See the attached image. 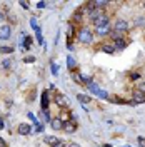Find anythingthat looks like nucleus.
Wrapping results in <instances>:
<instances>
[{"label": "nucleus", "instance_id": "f257e3e1", "mask_svg": "<svg viewBox=\"0 0 145 147\" xmlns=\"http://www.w3.org/2000/svg\"><path fill=\"white\" fill-rule=\"evenodd\" d=\"M80 44H92V40H93V34H92V30L89 27H85V25H82L79 30H77V37H75Z\"/></svg>", "mask_w": 145, "mask_h": 147}, {"label": "nucleus", "instance_id": "f03ea898", "mask_svg": "<svg viewBox=\"0 0 145 147\" xmlns=\"http://www.w3.org/2000/svg\"><path fill=\"white\" fill-rule=\"evenodd\" d=\"M113 30H115V32H120V34L127 32V30H128V22H127V20H124V18L115 20V24H113Z\"/></svg>", "mask_w": 145, "mask_h": 147}, {"label": "nucleus", "instance_id": "7ed1b4c3", "mask_svg": "<svg viewBox=\"0 0 145 147\" xmlns=\"http://www.w3.org/2000/svg\"><path fill=\"white\" fill-rule=\"evenodd\" d=\"M54 102H55V105H57V107H60V109H64V107H67V105H68L67 97H65V95H62V94H58V92L54 95Z\"/></svg>", "mask_w": 145, "mask_h": 147}, {"label": "nucleus", "instance_id": "20e7f679", "mask_svg": "<svg viewBox=\"0 0 145 147\" xmlns=\"http://www.w3.org/2000/svg\"><path fill=\"white\" fill-rule=\"evenodd\" d=\"M142 102H145V92H142V90H134L132 92V102L130 104H142Z\"/></svg>", "mask_w": 145, "mask_h": 147}, {"label": "nucleus", "instance_id": "39448f33", "mask_svg": "<svg viewBox=\"0 0 145 147\" xmlns=\"http://www.w3.org/2000/svg\"><path fill=\"white\" fill-rule=\"evenodd\" d=\"M92 22H93V25H95V27H102V25H107V24H109V15H107L105 12H102L99 17L95 18V20H92Z\"/></svg>", "mask_w": 145, "mask_h": 147}, {"label": "nucleus", "instance_id": "423d86ee", "mask_svg": "<svg viewBox=\"0 0 145 147\" xmlns=\"http://www.w3.org/2000/svg\"><path fill=\"white\" fill-rule=\"evenodd\" d=\"M112 32V25L107 24V25H102V27H95V34L100 37H105V35H110Z\"/></svg>", "mask_w": 145, "mask_h": 147}, {"label": "nucleus", "instance_id": "0eeeda50", "mask_svg": "<svg viewBox=\"0 0 145 147\" xmlns=\"http://www.w3.org/2000/svg\"><path fill=\"white\" fill-rule=\"evenodd\" d=\"M12 35V27L10 25H2L0 27V40H9Z\"/></svg>", "mask_w": 145, "mask_h": 147}, {"label": "nucleus", "instance_id": "6e6552de", "mask_svg": "<svg viewBox=\"0 0 145 147\" xmlns=\"http://www.w3.org/2000/svg\"><path fill=\"white\" fill-rule=\"evenodd\" d=\"M64 130H65V132H68V134L75 132V130H77V120H75V119L67 120V122L64 124Z\"/></svg>", "mask_w": 145, "mask_h": 147}, {"label": "nucleus", "instance_id": "1a4fd4ad", "mask_svg": "<svg viewBox=\"0 0 145 147\" xmlns=\"http://www.w3.org/2000/svg\"><path fill=\"white\" fill-rule=\"evenodd\" d=\"M17 132L20 136H30L32 134V125H28V124H20L17 129Z\"/></svg>", "mask_w": 145, "mask_h": 147}, {"label": "nucleus", "instance_id": "9d476101", "mask_svg": "<svg viewBox=\"0 0 145 147\" xmlns=\"http://www.w3.org/2000/svg\"><path fill=\"white\" fill-rule=\"evenodd\" d=\"M50 125H52V129H54V130H62V129H64V122H62V119H60V117H52V120H50Z\"/></svg>", "mask_w": 145, "mask_h": 147}, {"label": "nucleus", "instance_id": "9b49d317", "mask_svg": "<svg viewBox=\"0 0 145 147\" xmlns=\"http://www.w3.org/2000/svg\"><path fill=\"white\" fill-rule=\"evenodd\" d=\"M40 104H42V110H47V109H48V90H44V92H42Z\"/></svg>", "mask_w": 145, "mask_h": 147}, {"label": "nucleus", "instance_id": "f8f14e48", "mask_svg": "<svg viewBox=\"0 0 145 147\" xmlns=\"http://www.w3.org/2000/svg\"><path fill=\"white\" fill-rule=\"evenodd\" d=\"M113 47H115V50H124L127 47V40H124V37H122V38H118V40L113 42Z\"/></svg>", "mask_w": 145, "mask_h": 147}, {"label": "nucleus", "instance_id": "ddd939ff", "mask_svg": "<svg viewBox=\"0 0 145 147\" xmlns=\"http://www.w3.org/2000/svg\"><path fill=\"white\" fill-rule=\"evenodd\" d=\"M100 49H102L103 52H107V54H115V52H117V50H115V47L112 45V44H102Z\"/></svg>", "mask_w": 145, "mask_h": 147}, {"label": "nucleus", "instance_id": "4468645a", "mask_svg": "<svg viewBox=\"0 0 145 147\" xmlns=\"http://www.w3.org/2000/svg\"><path fill=\"white\" fill-rule=\"evenodd\" d=\"M67 37H68V40H72L73 37H77V32H75V24H70V25H68V30H67Z\"/></svg>", "mask_w": 145, "mask_h": 147}, {"label": "nucleus", "instance_id": "2eb2a0df", "mask_svg": "<svg viewBox=\"0 0 145 147\" xmlns=\"http://www.w3.org/2000/svg\"><path fill=\"white\" fill-rule=\"evenodd\" d=\"M44 142H45V144H48V146L52 147V146H55V144L58 142V139L54 137V136H47V137H44Z\"/></svg>", "mask_w": 145, "mask_h": 147}, {"label": "nucleus", "instance_id": "dca6fc26", "mask_svg": "<svg viewBox=\"0 0 145 147\" xmlns=\"http://www.w3.org/2000/svg\"><path fill=\"white\" fill-rule=\"evenodd\" d=\"M67 67H68V69H70V70H75V69H77V62H75V60H73V57H70V55H68V57H67Z\"/></svg>", "mask_w": 145, "mask_h": 147}, {"label": "nucleus", "instance_id": "f3484780", "mask_svg": "<svg viewBox=\"0 0 145 147\" xmlns=\"http://www.w3.org/2000/svg\"><path fill=\"white\" fill-rule=\"evenodd\" d=\"M77 99H79L82 104H90V102H92L90 97H89V95H83V94H79V95H77Z\"/></svg>", "mask_w": 145, "mask_h": 147}, {"label": "nucleus", "instance_id": "a211bd4d", "mask_svg": "<svg viewBox=\"0 0 145 147\" xmlns=\"http://www.w3.org/2000/svg\"><path fill=\"white\" fill-rule=\"evenodd\" d=\"M93 5H95V9H100L103 10L107 5H109V2H93Z\"/></svg>", "mask_w": 145, "mask_h": 147}, {"label": "nucleus", "instance_id": "6ab92c4d", "mask_svg": "<svg viewBox=\"0 0 145 147\" xmlns=\"http://www.w3.org/2000/svg\"><path fill=\"white\" fill-rule=\"evenodd\" d=\"M82 15H83V13H82L80 10H77V12L73 13V22H79V24H80L82 22Z\"/></svg>", "mask_w": 145, "mask_h": 147}, {"label": "nucleus", "instance_id": "aec40b11", "mask_svg": "<svg viewBox=\"0 0 145 147\" xmlns=\"http://www.w3.org/2000/svg\"><path fill=\"white\" fill-rule=\"evenodd\" d=\"M30 25H32V28H35V32H37V30H40V28H38V24H37V18H35V17L30 18Z\"/></svg>", "mask_w": 145, "mask_h": 147}, {"label": "nucleus", "instance_id": "412c9836", "mask_svg": "<svg viewBox=\"0 0 145 147\" xmlns=\"http://www.w3.org/2000/svg\"><path fill=\"white\" fill-rule=\"evenodd\" d=\"M0 52H2V54H12L13 49H12V47H0Z\"/></svg>", "mask_w": 145, "mask_h": 147}, {"label": "nucleus", "instance_id": "4be33fe9", "mask_svg": "<svg viewBox=\"0 0 145 147\" xmlns=\"http://www.w3.org/2000/svg\"><path fill=\"white\" fill-rule=\"evenodd\" d=\"M35 37H37V42L42 45V44H44V38H42V32H40V30H37L35 32Z\"/></svg>", "mask_w": 145, "mask_h": 147}, {"label": "nucleus", "instance_id": "5701e85b", "mask_svg": "<svg viewBox=\"0 0 145 147\" xmlns=\"http://www.w3.org/2000/svg\"><path fill=\"white\" fill-rule=\"evenodd\" d=\"M10 65H12V62L7 59V60H3V62H2V69H5V70H7V69H10Z\"/></svg>", "mask_w": 145, "mask_h": 147}, {"label": "nucleus", "instance_id": "b1692460", "mask_svg": "<svg viewBox=\"0 0 145 147\" xmlns=\"http://www.w3.org/2000/svg\"><path fill=\"white\" fill-rule=\"evenodd\" d=\"M23 62H25V64H32V62H35V57L28 55V57H25V59H23Z\"/></svg>", "mask_w": 145, "mask_h": 147}, {"label": "nucleus", "instance_id": "393cba45", "mask_svg": "<svg viewBox=\"0 0 145 147\" xmlns=\"http://www.w3.org/2000/svg\"><path fill=\"white\" fill-rule=\"evenodd\" d=\"M30 45H32V42H30V37L25 35V44H23V47H25V49L28 50V49H30Z\"/></svg>", "mask_w": 145, "mask_h": 147}, {"label": "nucleus", "instance_id": "a878e982", "mask_svg": "<svg viewBox=\"0 0 145 147\" xmlns=\"http://www.w3.org/2000/svg\"><path fill=\"white\" fill-rule=\"evenodd\" d=\"M35 132H37V134L44 132V125H42V124H37V125H35Z\"/></svg>", "mask_w": 145, "mask_h": 147}, {"label": "nucleus", "instance_id": "bb28decb", "mask_svg": "<svg viewBox=\"0 0 145 147\" xmlns=\"http://www.w3.org/2000/svg\"><path fill=\"white\" fill-rule=\"evenodd\" d=\"M50 69H52V74H54V75H57V74H58V67H57V64H52V67H50Z\"/></svg>", "mask_w": 145, "mask_h": 147}, {"label": "nucleus", "instance_id": "cd10ccee", "mask_svg": "<svg viewBox=\"0 0 145 147\" xmlns=\"http://www.w3.org/2000/svg\"><path fill=\"white\" fill-rule=\"evenodd\" d=\"M52 147H68V146H67V144H65L64 140H58V142H57V144H55V146H52Z\"/></svg>", "mask_w": 145, "mask_h": 147}, {"label": "nucleus", "instance_id": "c85d7f7f", "mask_svg": "<svg viewBox=\"0 0 145 147\" xmlns=\"http://www.w3.org/2000/svg\"><path fill=\"white\" fill-rule=\"evenodd\" d=\"M138 77H140V74H138V72H134V74H130V79H132V80H137Z\"/></svg>", "mask_w": 145, "mask_h": 147}, {"label": "nucleus", "instance_id": "c756f323", "mask_svg": "<svg viewBox=\"0 0 145 147\" xmlns=\"http://www.w3.org/2000/svg\"><path fill=\"white\" fill-rule=\"evenodd\" d=\"M20 7H22V9H25V10H27V9H28V2H20Z\"/></svg>", "mask_w": 145, "mask_h": 147}, {"label": "nucleus", "instance_id": "7c9ffc66", "mask_svg": "<svg viewBox=\"0 0 145 147\" xmlns=\"http://www.w3.org/2000/svg\"><path fill=\"white\" fill-rule=\"evenodd\" d=\"M138 90L145 92V80H144V82H140V85H138Z\"/></svg>", "mask_w": 145, "mask_h": 147}, {"label": "nucleus", "instance_id": "2f4dec72", "mask_svg": "<svg viewBox=\"0 0 145 147\" xmlns=\"http://www.w3.org/2000/svg\"><path fill=\"white\" fill-rule=\"evenodd\" d=\"M45 5H47L45 2H38V3H37V9H44Z\"/></svg>", "mask_w": 145, "mask_h": 147}, {"label": "nucleus", "instance_id": "473e14b6", "mask_svg": "<svg viewBox=\"0 0 145 147\" xmlns=\"http://www.w3.org/2000/svg\"><path fill=\"white\" fill-rule=\"evenodd\" d=\"M0 147H7V142H5L2 137H0Z\"/></svg>", "mask_w": 145, "mask_h": 147}, {"label": "nucleus", "instance_id": "72a5a7b5", "mask_svg": "<svg viewBox=\"0 0 145 147\" xmlns=\"http://www.w3.org/2000/svg\"><path fill=\"white\" fill-rule=\"evenodd\" d=\"M138 144H145V139L144 137H138Z\"/></svg>", "mask_w": 145, "mask_h": 147}, {"label": "nucleus", "instance_id": "f704fd0d", "mask_svg": "<svg viewBox=\"0 0 145 147\" xmlns=\"http://www.w3.org/2000/svg\"><path fill=\"white\" fill-rule=\"evenodd\" d=\"M68 147H80L79 144H75V142H72V144H68Z\"/></svg>", "mask_w": 145, "mask_h": 147}, {"label": "nucleus", "instance_id": "c9c22d12", "mask_svg": "<svg viewBox=\"0 0 145 147\" xmlns=\"http://www.w3.org/2000/svg\"><path fill=\"white\" fill-rule=\"evenodd\" d=\"M3 18H5V15H3V13L0 12V20H3Z\"/></svg>", "mask_w": 145, "mask_h": 147}, {"label": "nucleus", "instance_id": "e433bc0d", "mask_svg": "<svg viewBox=\"0 0 145 147\" xmlns=\"http://www.w3.org/2000/svg\"><path fill=\"white\" fill-rule=\"evenodd\" d=\"M0 127H3V120L0 119Z\"/></svg>", "mask_w": 145, "mask_h": 147}, {"label": "nucleus", "instance_id": "4c0bfd02", "mask_svg": "<svg viewBox=\"0 0 145 147\" xmlns=\"http://www.w3.org/2000/svg\"><path fill=\"white\" fill-rule=\"evenodd\" d=\"M105 147H112V146H110V144H105Z\"/></svg>", "mask_w": 145, "mask_h": 147}, {"label": "nucleus", "instance_id": "58836bf2", "mask_svg": "<svg viewBox=\"0 0 145 147\" xmlns=\"http://www.w3.org/2000/svg\"><path fill=\"white\" fill-rule=\"evenodd\" d=\"M144 9H145V2H144Z\"/></svg>", "mask_w": 145, "mask_h": 147}]
</instances>
